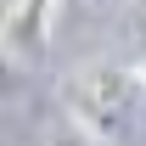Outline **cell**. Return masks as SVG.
<instances>
[{"instance_id": "3", "label": "cell", "mask_w": 146, "mask_h": 146, "mask_svg": "<svg viewBox=\"0 0 146 146\" xmlns=\"http://www.w3.org/2000/svg\"><path fill=\"white\" fill-rule=\"evenodd\" d=\"M51 146H96V141L84 135V124H62V129L51 135Z\"/></svg>"}, {"instance_id": "2", "label": "cell", "mask_w": 146, "mask_h": 146, "mask_svg": "<svg viewBox=\"0 0 146 146\" xmlns=\"http://www.w3.org/2000/svg\"><path fill=\"white\" fill-rule=\"evenodd\" d=\"M51 6L56 0H11L6 6V51L17 56V62L39 56L45 34H51Z\"/></svg>"}, {"instance_id": "1", "label": "cell", "mask_w": 146, "mask_h": 146, "mask_svg": "<svg viewBox=\"0 0 146 146\" xmlns=\"http://www.w3.org/2000/svg\"><path fill=\"white\" fill-rule=\"evenodd\" d=\"M62 101H68L73 124L96 129V135H118L135 107V79L124 68H107V62H96V68H79L62 84Z\"/></svg>"}]
</instances>
